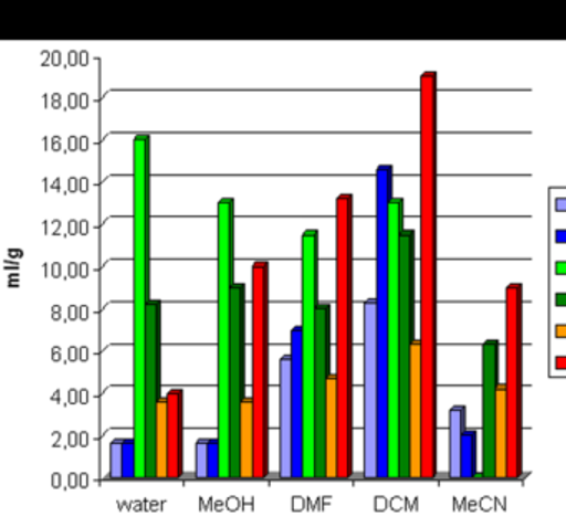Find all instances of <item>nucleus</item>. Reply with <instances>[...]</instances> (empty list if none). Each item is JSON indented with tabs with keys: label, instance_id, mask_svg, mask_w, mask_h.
Here are the masks:
<instances>
[{
	"label": "nucleus",
	"instance_id": "nucleus-8",
	"mask_svg": "<svg viewBox=\"0 0 566 517\" xmlns=\"http://www.w3.org/2000/svg\"><path fill=\"white\" fill-rule=\"evenodd\" d=\"M161 304L155 298L147 310V374H145V420H147V479L157 477V413L161 400Z\"/></svg>",
	"mask_w": 566,
	"mask_h": 517
},
{
	"label": "nucleus",
	"instance_id": "nucleus-14",
	"mask_svg": "<svg viewBox=\"0 0 566 517\" xmlns=\"http://www.w3.org/2000/svg\"><path fill=\"white\" fill-rule=\"evenodd\" d=\"M506 404L505 383L499 384V418H496V479L506 477Z\"/></svg>",
	"mask_w": 566,
	"mask_h": 517
},
{
	"label": "nucleus",
	"instance_id": "nucleus-5",
	"mask_svg": "<svg viewBox=\"0 0 566 517\" xmlns=\"http://www.w3.org/2000/svg\"><path fill=\"white\" fill-rule=\"evenodd\" d=\"M506 298V477L523 473V285L510 284Z\"/></svg>",
	"mask_w": 566,
	"mask_h": 517
},
{
	"label": "nucleus",
	"instance_id": "nucleus-6",
	"mask_svg": "<svg viewBox=\"0 0 566 517\" xmlns=\"http://www.w3.org/2000/svg\"><path fill=\"white\" fill-rule=\"evenodd\" d=\"M244 284L233 282L230 291V328H228V411H230V477L240 479L241 407L247 400L244 378Z\"/></svg>",
	"mask_w": 566,
	"mask_h": 517
},
{
	"label": "nucleus",
	"instance_id": "nucleus-4",
	"mask_svg": "<svg viewBox=\"0 0 566 517\" xmlns=\"http://www.w3.org/2000/svg\"><path fill=\"white\" fill-rule=\"evenodd\" d=\"M416 232L400 235L399 479L410 477V357L416 340Z\"/></svg>",
	"mask_w": 566,
	"mask_h": 517
},
{
	"label": "nucleus",
	"instance_id": "nucleus-2",
	"mask_svg": "<svg viewBox=\"0 0 566 517\" xmlns=\"http://www.w3.org/2000/svg\"><path fill=\"white\" fill-rule=\"evenodd\" d=\"M353 209L354 198L336 199V383L337 477L353 474Z\"/></svg>",
	"mask_w": 566,
	"mask_h": 517
},
{
	"label": "nucleus",
	"instance_id": "nucleus-12",
	"mask_svg": "<svg viewBox=\"0 0 566 517\" xmlns=\"http://www.w3.org/2000/svg\"><path fill=\"white\" fill-rule=\"evenodd\" d=\"M240 447V479H254V404L251 394L241 407Z\"/></svg>",
	"mask_w": 566,
	"mask_h": 517
},
{
	"label": "nucleus",
	"instance_id": "nucleus-1",
	"mask_svg": "<svg viewBox=\"0 0 566 517\" xmlns=\"http://www.w3.org/2000/svg\"><path fill=\"white\" fill-rule=\"evenodd\" d=\"M403 199L386 208V341L377 377L376 473L399 479L400 235Z\"/></svg>",
	"mask_w": 566,
	"mask_h": 517
},
{
	"label": "nucleus",
	"instance_id": "nucleus-3",
	"mask_svg": "<svg viewBox=\"0 0 566 517\" xmlns=\"http://www.w3.org/2000/svg\"><path fill=\"white\" fill-rule=\"evenodd\" d=\"M253 284V341L251 397L254 404V479L270 474V264L251 267Z\"/></svg>",
	"mask_w": 566,
	"mask_h": 517
},
{
	"label": "nucleus",
	"instance_id": "nucleus-10",
	"mask_svg": "<svg viewBox=\"0 0 566 517\" xmlns=\"http://www.w3.org/2000/svg\"><path fill=\"white\" fill-rule=\"evenodd\" d=\"M422 340L412 341L410 357V477L423 474V367Z\"/></svg>",
	"mask_w": 566,
	"mask_h": 517
},
{
	"label": "nucleus",
	"instance_id": "nucleus-15",
	"mask_svg": "<svg viewBox=\"0 0 566 517\" xmlns=\"http://www.w3.org/2000/svg\"><path fill=\"white\" fill-rule=\"evenodd\" d=\"M157 477H167V400L158 401L157 413Z\"/></svg>",
	"mask_w": 566,
	"mask_h": 517
},
{
	"label": "nucleus",
	"instance_id": "nucleus-7",
	"mask_svg": "<svg viewBox=\"0 0 566 517\" xmlns=\"http://www.w3.org/2000/svg\"><path fill=\"white\" fill-rule=\"evenodd\" d=\"M331 377V305L319 302L316 315V387H314V479H327V384Z\"/></svg>",
	"mask_w": 566,
	"mask_h": 517
},
{
	"label": "nucleus",
	"instance_id": "nucleus-13",
	"mask_svg": "<svg viewBox=\"0 0 566 517\" xmlns=\"http://www.w3.org/2000/svg\"><path fill=\"white\" fill-rule=\"evenodd\" d=\"M337 477V383L331 373L327 384V479Z\"/></svg>",
	"mask_w": 566,
	"mask_h": 517
},
{
	"label": "nucleus",
	"instance_id": "nucleus-9",
	"mask_svg": "<svg viewBox=\"0 0 566 517\" xmlns=\"http://www.w3.org/2000/svg\"><path fill=\"white\" fill-rule=\"evenodd\" d=\"M500 341L482 345V473L496 479V418H499Z\"/></svg>",
	"mask_w": 566,
	"mask_h": 517
},
{
	"label": "nucleus",
	"instance_id": "nucleus-11",
	"mask_svg": "<svg viewBox=\"0 0 566 517\" xmlns=\"http://www.w3.org/2000/svg\"><path fill=\"white\" fill-rule=\"evenodd\" d=\"M184 390L175 388L167 400V477L178 479L184 474Z\"/></svg>",
	"mask_w": 566,
	"mask_h": 517
}]
</instances>
